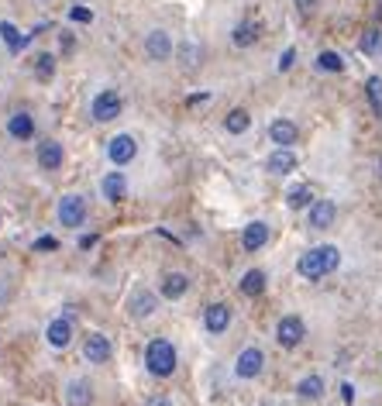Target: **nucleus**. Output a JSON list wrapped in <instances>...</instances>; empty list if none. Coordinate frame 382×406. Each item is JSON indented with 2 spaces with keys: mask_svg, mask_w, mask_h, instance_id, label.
<instances>
[{
  "mask_svg": "<svg viewBox=\"0 0 382 406\" xmlns=\"http://www.w3.org/2000/svg\"><path fill=\"white\" fill-rule=\"evenodd\" d=\"M69 17H73L76 24H90V21H94V10L83 7V3H73V7H69Z\"/></svg>",
  "mask_w": 382,
  "mask_h": 406,
  "instance_id": "nucleus-32",
  "label": "nucleus"
},
{
  "mask_svg": "<svg viewBox=\"0 0 382 406\" xmlns=\"http://www.w3.org/2000/svg\"><path fill=\"white\" fill-rule=\"evenodd\" d=\"M303 337H306V324H303L296 313H286V317L276 324V341H279V348H299Z\"/></svg>",
  "mask_w": 382,
  "mask_h": 406,
  "instance_id": "nucleus-6",
  "label": "nucleus"
},
{
  "mask_svg": "<svg viewBox=\"0 0 382 406\" xmlns=\"http://www.w3.org/2000/svg\"><path fill=\"white\" fill-rule=\"evenodd\" d=\"M317 69L320 73H345V59L338 52H320L317 55Z\"/></svg>",
  "mask_w": 382,
  "mask_h": 406,
  "instance_id": "nucleus-29",
  "label": "nucleus"
},
{
  "mask_svg": "<svg viewBox=\"0 0 382 406\" xmlns=\"http://www.w3.org/2000/svg\"><path fill=\"white\" fill-rule=\"evenodd\" d=\"M231 42H234L238 48H252V45L259 42V24H252V21H241V24L231 31Z\"/></svg>",
  "mask_w": 382,
  "mask_h": 406,
  "instance_id": "nucleus-24",
  "label": "nucleus"
},
{
  "mask_svg": "<svg viewBox=\"0 0 382 406\" xmlns=\"http://www.w3.org/2000/svg\"><path fill=\"white\" fill-rule=\"evenodd\" d=\"M241 293L245 297H262L266 293V272L262 269H248L241 276Z\"/></svg>",
  "mask_w": 382,
  "mask_h": 406,
  "instance_id": "nucleus-25",
  "label": "nucleus"
},
{
  "mask_svg": "<svg viewBox=\"0 0 382 406\" xmlns=\"http://www.w3.org/2000/svg\"><path fill=\"white\" fill-rule=\"evenodd\" d=\"M334 217H338L334 200H313L310 210H306V227L310 231H327V227H334Z\"/></svg>",
  "mask_w": 382,
  "mask_h": 406,
  "instance_id": "nucleus-8",
  "label": "nucleus"
},
{
  "mask_svg": "<svg viewBox=\"0 0 382 406\" xmlns=\"http://www.w3.org/2000/svg\"><path fill=\"white\" fill-rule=\"evenodd\" d=\"M269 245V224L266 220H252L248 227H245V234H241V248L248 251V255H255V251H262Z\"/></svg>",
  "mask_w": 382,
  "mask_h": 406,
  "instance_id": "nucleus-10",
  "label": "nucleus"
},
{
  "mask_svg": "<svg viewBox=\"0 0 382 406\" xmlns=\"http://www.w3.org/2000/svg\"><path fill=\"white\" fill-rule=\"evenodd\" d=\"M145 55H148L152 62H166V59L173 55V35H169V31H152V35H145Z\"/></svg>",
  "mask_w": 382,
  "mask_h": 406,
  "instance_id": "nucleus-9",
  "label": "nucleus"
},
{
  "mask_svg": "<svg viewBox=\"0 0 382 406\" xmlns=\"http://www.w3.org/2000/svg\"><path fill=\"white\" fill-rule=\"evenodd\" d=\"M155 306H159V300H155L152 293H138V297L131 300V313H134V317H152Z\"/></svg>",
  "mask_w": 382,
  "mask_h": 406,
  "instance_id": "nucleus-28",
  "label": "nucleus"
},
{
  "mask_svg": "<svg viewBox=\"0 0 382 406\" xmlns=\"http://www.w3.org/2000/svg\"><path fill=\"white\" fill-rule=\"evenodd\" d=\"M83 358H87L90 365H103V362L110 358V341H107V334H87V341H83Z\"/></svg>",
  "mask_w": 382,
  "mask_h": 406,
  "instance_id": "nucleus-15",
  "label": "nucleus"
},
{
  "mask_svg": "<svg viewBox=\"0 0 382 406\" xmlns=\"http://www.w3.org/2000/svg\"><path fill=\"white\" fill-rule=\"evenodd\" d=\"M262 369H266V351L255 348V344H248V348L234 358V376H238V379H259Z\"/></svg>",
  "mask_w": 382,
  "mask_h": 406,
  "instance_id": "nucleus-4",
  "label": "nucleus"
},
{
  "mask_svg": "<svg viewBox=\"0 0 382 406\" xmlns=\"http://www.w3.org/2000/svg\"><path fill=\"white\" fill-rule=\"evenodd\" d=\"M94 245H96V234H83V238H80V248H83V251L94 248Z\"/></svg>",
  "mask_w": 382,
  "mask_h": 406,
  "instance_id": "nucleus-38",
  "label": "nucleus"
},
{
  "mask_svg": "<svg viewBox=\"0 0 382 406\" xmlns=\"http://www.w3.org/2000/svg\"><path fill=\"white\" fill-rule=\"evenodd\" d=\"M296 3H299V10H313V3H317V0H296Z\"/></svg>",
  "mask_w": 382,
  "mask_h": 406,
  "instance_id": "nucleus-40",
  "label": "nucleus"
},
{
  "mask_svg": "<svg viewBox=\"0 0 382 406\" xmlns=\"http://www.w3.org/2000/svg\"><path fill=\"white\" fill-rule=\"evenodd\" d=\"M121 110H124V100H121L117 90H100L94 97V103H90V114H94V121H100V124L121 117Z\"/></svg>",
  "mask_w": 382,
  "mask_h": 406,
  "instance_id": "nucleus-5",
  "label": "nucleus"
},
{
  "mask_svg": "<svg viewBox=\"0 0 382 406\" xmlns=\"http://www.w3.org/2000/svg\"><path fill=\"white\" fill-rule=\"evenodd\" d=\"M365 94H369V100H372L376 117H382V80H379V76H369V83H365Z\"/></svg>",
  "mask_w": 382,
  "mask_h": 406,
  "instance_id": "nucleus-30",
  "label": "nucleus"
},
{
  "mask_svg": "<svg viewBox=\"0 0 382 406\" xmlns=\"http://www.w3.org/2000/svg\"><path fill=\"white\" fill-rule=\"evenodd\" d=\"M0 42L10 48V52H21V48H28V42H31V31L28 35H21L10 21H0Z\"/></svg>",
  "mask_w": 382,
  "mask_h": 406,
  "instance_id": "nucleus-20",
  "label": "nucleus"
},
{
  "mask_svg": "<svg viewBox=\"0 0 382 406\" xmlns=\"http://www.w3.org/2000/svg\"><path fill=\"white\" fill-rule=\"evenodd\" d=\"M7 134H10V138H17V141H28V138L35 134V117H31L28 110L10 114V117H7Z\"/></svg>",
  "mask_w": 382,
  "mask_h": 406,
  "instance_id": "nucleus-19",
  "label": "nucleus"
},
{
  "mask_svg": "<svg viewBox=\"0 0 382 406\" xmlns=\"http://www.w3.org/2000/svg\"><path fill=\"white\" fill-rule=\"evenodd\" d=\"M296 396H299V400L317 403V400L324 396V379H320V376H303V379H299V386H296Z\"/></svg>",
  "mask_w": 382,
  "mask_h": 406,
  "instance_id": "nucleus-22",
  "label": "nucleus"
},
{
  "mask_svg": "<svg viewBox=\"0 0 382 406\" xmlns=\"http://www.w3.org/2000/svg\"><path fill=\"white\" fill-rule=\"evenodd\" d=\"M200 59H203V48H196L193 42H190V45H183V66H190V69H193Z\"/></svg>",
  "mask_w": 382,
  "mask_h": 406,
  "instance_id": "nucleus-33",
  "label": "nucleus"
},
{
  "mask_svg": "<svg viewBox=\"0 0 382 406\" xmlns=\"http://www.w3.org/2000/svg\"><path fill=\"white\" fill-rule=\"evenodd\" d=\"M90 396H94V389H90L87 379H73V382L66 386V403L69 406H87Z\"/></svg>",
  "mask_w": 382,
  "mask_h": 406,
  "instance_id": "nucleus-23",
  "label": "nucleus"
},
{
  "mask_svg": "<svg viewBox=\"0 0 382 406\" xmlns=\"http://www.w3.org/2000/svg\"><path fill=\"white\" fill-rule=\"evenodd\" d=\"M379 14H382V3H379Z\"/></svg>",
  "mask_w": 382,
  "mask_h": 406,
  "instance_id": "nucleus-41",
  "label": "nucleus"
},
{
  "mask_svg": "<svg viewBox=\"0 0 382 406\" xmlns=\"http://www.w3.org/2000/svg\"><path fill=\"white\" fill-rule=\"evenodd\" d=\"M35 76L38 80H52L55 76V55L52 52H38L35 55Z\"/></svg>",
  "mask_w": 382,
  "mask_h": 406,
  "instance_id": "nucleus-27",
  "label": "nucleus"
},
{
  "mask_svg": "<svg viewBox=\"0 0 382 406\" xmlns=\"http://www.w3.org/2000/svg\"><path fill=\"white\" fill-rule=\"evenodd\" d=\"M310 203H313L310 186H293V190L286 193V206H289V210H310Z\"/></svg>",
  "mask_w": 382,
  "mask_h": 406,
  "instance_id": "nucleus-26",
  "label": "nucleus"
},
{
  "mask_svg": "<svg viewBox=\"0 0 382 406\" xmlns=\"http://www.w3.org/2000/svg\"><path fill=\"white\" fill-rule=\"evenodd\" d=\"M293 62H296V48L289 45L286 52L279 55V73H286V69H293Z\"/></svg>",
  "mask_w": 382,
  "mask_h": 406,
  "instance_id": "nucleus-34",
  "label": "nucleus"
},
{
  "mask_svg": "<svg viewBox=\"0 0 382 406\" xmlns=\"http://www.w3.org/2000/svg\"><path fill=\"white\" fill-rule=\"evenodd\" d=\"M248 127H252V114H248L245 107L227 110V117H224V131H227V134H245Z\"/></svg>",
  "mask_w": 382,
  "mask_h": 406,
  "instance_id": "nucleus-21",
  "label": "nucleus"
},
{
  "mask_svg": "<svg viewBox=\"0 0 382 406\" xmlns=\"http://www.w3.org/2000/svg\"><path fill=\"white\" fill-rule=\"evenodd\" d=\"M145 369H148L155 379H169V376L176 372V348H173V341L152 337L148 348H145Z\"/></svg>",
  "mask_w": 382,
  "mask_h": 406,
  "instance_id": "nucleus-2",
  "label": "nucleus"
},
{
  "mask_svg": "<svg viewBox=\"0 0 382 406\" xmlns=\"http://www.w3.org/2000/svg\"><path fill=\"white\" fill-rule=\"evenodd\" d=\"M62 162H66V148L59 145V141H42L38 145V166L45 169V173H55V169H62Z\"/></svg>",
  "mask_w": 382,
  "mask_h": 406,
  "instance_id": "nucleus-14",
  "label": "nucleus"
},
{
  "mask_svg": "<svg viewBox=\"0 0 382 406\" xmlns=\"http://www.w3.org/2000/svg\"><path fill=\"white\" fill-rule=\"evenodd\" d=\"M134 155H138V141H134L131 134H114V138L107 141V159H110L117 169H124L128 162H134Z\"/></svg>",
  "mask_w": 382,
  "mask_h": 406,
  "instance_id": "nucleus-7",
  "label": "nucleus"
},
{
  "mask_svg": "<svg viewBox=\"0 0 382 406\" xmlns=\"http://www.w3.org/2000/svg\"><path fill=\"white\" fill-rule=\"evenodd\" d=\"M100 193H103V200L110 203H121L124 197H128V176L114 166V173H107L103 176V183H100Z\"/></svg>",
  "mask_w": 382,
  "mask_h": 406,
  "instance_id": "nucleus-12",
  "label": "nucleus"
},
{
  "mask_svg": "<svg viewBox=\"0 0 382 406\" xmlns=\"http://www.w3.org/2000/svg\"><path fill=\"white\" fill-rule=\"evenodd\" d=\"M341 396H345V403H351V400H355V386L345 382V386H341Z\"/></svg>",
  "mask_w": 382,
  "mask_h": 406,
  "instance_id": "nucleus-37",
  "label": "nucleus"
},
{
  "mask_svg": "<svg viewBox=\"0 0 382 406\" xmlns=\"http://www.w3.org/2000/svg\"><path fill=\"white\" fill-rule=\"evenodd\" d=\"M269 138H272V145L293 148V145H296V138H299V131H296V124H293L289 117H276V121L269 124Z\"/></svg>",
  "mask_w": 382,
  "mask_h": 406,
  "instance_id": "nucleus-17",
  "label": "nucleus"
},
{
  "mask_svg": "<svg viewBox=\"0 0 382 406\" xmlns=\"http://www.w3.org/2000/svg\"><path fill=\"white\" fill-rule=\"evenodd\" d=\"M159 293H162L166 300H183V297L190 293V276H186V272H166Z\"/></svg>",
  "mask_w": 382,
  "mask_h": 406,
  "instance_id": "nucleus-16",
  "label": "nucleus"
},
{
  "mask_svg": "<svg viewBox=\"0 0 382 406\" xmlns=\"http://www.w3.org/2000/svg\"><path fill=\"white\" fill-rule=\"evenodd\" d=\"M55 213H59V224L62 227H83V220H87V200L80 193H66L59 200V206H55Z\"/></svg>",
  "mask_w": 382,
  "mask_h": 406,
  "instance_id": "nucleus-3",
  "label": "nucleus"
},
{
  "mask_svg": "<svg viewBox=\"0 0 382 406\" xmlns=\"http://www.w3.org/2000/svg\"><path fill=\"white\" fill-rule=\"evenodd\" d=\"M338 265H341L338 245H317V248H310V251H303V255L296 258V272H299L303 279H310V283L331 276Z\"/></svg>",
  "mask_w": 382,
  "mask_h": 406,
  "instance_id": "nucleus-1",
  "label": "nucleus"
},
{
  "mask_svg": "<svg viewBox=\"0 0 382 406\" xmlns=\"http://www.w3.org/2000/svg\"><path fill=\"white\" fill-rule=\"evenodd\" d=\"M59 48H62V52H73V35H69V31L59 35Z\"/></svg>",
  "mask_w": 382,
  "mask_h": 406,
  "instance_id": "nucleus-36",
  "label": "nucleus"
},
{
  "mask_svg": "<svg viewBox=\"0 0 382 406\" xmlns=\"http://www.w3.org/2000/svg\"><path fill=\"white\" fill-rule=\"evenodd\" d=\"M35 248H38V251H55L59 245H55V238H38V241H35Z\"/></svg>",
  "mask_w": 382,
  "mask_h": 406,
  "instance_id": "nucleus-35",
  "label": "nucleus"
},
{
  "mask_svg": "<svg viewBox=\"0 0 382 406\" xmlns=\"http://www.w3.org/2000/svg\"><path fill=\"white\" fill-rule=\"evenodd\" d=\"M293 169H296V152L276 145V152L266 159V173H269V176H289Z\"/></svg>",
  "mask_w": 382,
  "mask_h": 406,
  "instance_id": "nucleus-13",
  "label": "nucleus"
},
{
  "mask_svg": "<svg viewBox=\"0 0 382 406\" xmlns=\"http://www.w3.org/2000/svg\"><path fill=\"white\" fill-rule=\"evenodd\" d=\"M231 320H234V313H231L227 303H210L203 310V324H207L210 334H224V330L231 327Z\"/></svg>",
  "mask_w": 382,
  "mask_h": 406,
  "instance_id": "nucleus-11",
  "label": "nucleus"
},
{
  "mask_svg": "<svg viewBox=\"0 0 382 406\" xmlns=\"http://www.w3.org/2000/svg\"><path fill=\"white\" fill-rule=\"evenodd\" d=\"M45 337H49L52 348H69V344H73V320H69V317H55V320L49 324Z\"/></svg>",
  "mask_w": 382,
  "mask_h": 406,
  "instance_id": "nucleus-18",
  "label": "nucleus"
},
{
  "mask_svg": "<svg viewBox=\"0 0 382 406\" xmlns=\"http://www.w3.org/2000/svg\"><path fill=\"white\" fill-rule=\"evenodd\" d=\"M379 48H382V31L376 28V31H369V35L362 38V52H365V55H376Z\"/></svg>",
  "mask_w": 382,
  "mask_h": 406,
  "instance_id": "nucleus-31",
  "label": "nucleus"
},
{
  "mask_svg": "<svg viewBox=\"0 0 382 406\" xmlns=\"http://www.w3.org/2000/svg\"><path fill=\"white\" fill-rule=\"evenodd\" d=\"M145 406H173V403H169L166 396H148V403Z\"/></svg>",
  "mask_w": 382,
  "mask_h": 406,
  "instance_id": "nucleus-39",
  "label": "nucleus"
}]
</instances>
